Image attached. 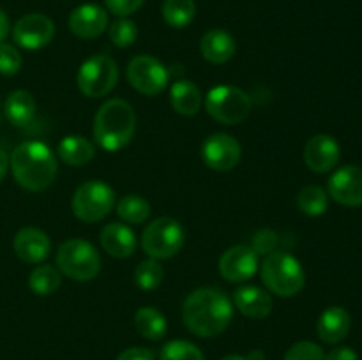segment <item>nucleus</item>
I'll return each instance as SVG.
<instances>
[{"instance_id": "1", "label": "nucleus", "mask_w": 362, "mask_h": 360, "mask_svg": "<svg viewBox=\"0 0 362 360\" xmlns=\"http://www.w3.org/2000/svg\"><path fill=\"white\" fill-rule=\"evenodd\" d=\"M233 318V302L214 286L193 289L182 302V321L198 337H216L228 328Z\"/></svg>"}, {"instance_id": "2", "label": "nucleus", "mask_w": 362, "mask_h": 360, "mask_svg": "<svg viewBox=\"0 0 362 360\" xmlns=\"http://www.w3.org/2000/svg\"><path fill=\"white\" fill-rule=\"evenodd\" d=\"M14 180L30 193L48 189L57 176V155L46 143L28 140L18 145L9 159Z\"/></svg>"}, {"instance_id": "3", "label": "nucleus", "mask_w": 362, "mask_h": 360, "mask_svg": "<svg viewBox=\"0 0 362 360\" xmlns=\"http://www.w3.org/2000/svg\"><path fill=\"white\" fill-rule=\"evenodd\" d=\"M136 131V113L124 99H110L94 116L95 145L106 152H119L129 145Z\"/></svg>"}, {"instance_id": "4", "label": "nucleus", "mask_w": 362, "mask_h": 360, "mask_svg": "<svg viewBox=\"0 0 362 360\" xmlns=\"http://www.w3.org/2000/svg\"><path fill=\"white\" fill-rule=\"evenodd\" d=\"M260 275L267 292L278 296H296L306 284V272L293 254L274 251L260 263Z\"/></svg>"}, {"instance_id": "5", "label": "nucleus", "mask_w": 362, "mask_h": 360, "mask_svg": "<svg viewBox=\"0 0 362 360\" xmlns=\"http://www.w3.org/2000/svg\"><path fill=\"white\" fill-rule=\"evenodd\" d=\"M55 263L60 274L76 282L92 281L101 270V256L95 247L83 239H69L60 244Z\"/></svg>"}, {"instance_id": "6", "label": "nucleus", "mask_w": 362, "mask_h": 360, "mask_svg": "<svg viewBox=\"0 0 362 360\" xmlns=\"http://www.w3.org/2000/svg\"><path fill=\"white\" fill-rule=\"evenodd\" d=\"M205 109L212 120L223 126L244 122L251 112V97L246 90L233 85H218L205 95Z\"/></svg>"}, {"instance_id": "7", "label": "nucleus", "mask_w": 362, "mask_h": 360, "mask_svg": "<svg viewBox=\"0 0 362 360\" xmlns=\"http://www.w3.org/2000/svg\"><path fill=\"white\" fill-rule=\"evenodd\" d=\"M186 240L184 226L173 217H158L141 233V249L148 258L168 260L180 253Z\"/></svg>"}, {"instance_id": "8", "label": "nucleus", "mask_w": 362, "mask_h": 360, "mask_svg": "<svg viewBox=\"0 0 362 360\" xmlns=\"http://www.w3.org/2000/svg\"><path fill=\"white\" fill-rule=\"evenodd\" d=\"M120 71L110 55H94L85 60L76 74L78 90L88 99L108 95L119 81Z\"/></svg>"}, {"instance_id": "9", "label": "nucleus", "mask_w": 362, "mask_h": 360, "mask_svg": "<svg viewBox=\"0 0 362 360\" xmlns=\"http://www.w3.org/2000/svg\"><path fill=\"white\" fill-rule=\"evenodd\" d=\"M71 207L80 221H103L115 208V191L103 180H88L74 191Z\"/></svg>"}, {"instance_id": "10", "label": "nucleus", "mask_w": 362, "mask_h": 360, "mask_svg": "<svg viewBox=\"0 0 362 360\" xmlns=\"http://www.w3.org/2000/svg\"><path fill=\"white\" fill-rule=\"evenodd\" d=\"M126 76L131 87L147 97L159 95L170 83V73L165 64L151 55L134 56L127 64Z\"/></svg>"}, {"instance_id": "11", "label": "nucleus", "mask_w": 362, "mask_h": 360, "mask_svg": "<svg viewBox=\"0 0 362 360\" xmlns=\"http://www.w3.org/2000/svg\"><path fill=\"white\" fill-rule=\"evenodd\" d=\"M55 35V23L52 18L41 13H30L21 16L13 27V39L23 49H41L52 42Z\"/></svg>"}, {"instance_id": "12", "label": "nucleus", "mask_w": 362, "mask_h": 360, "mask_svg": "<svg viewBox=\"0 0 362 360\" xmlns=\"http://www.w3.org/2000/svg\"><path fill=\"white\" fill-rule=\"evenodd\" d=\"M243 155V148L237 138L228 133L211 134L202 145V159L205 166L214 172H230L235 168Z\"/></svg>"}, {"instance_id": "13", "label": "nucleus", "mask_w": 362, "mask_h": 360, "mask_svg": "<svg viewBox=\"0 0 362 360\" xmlns=\"http://www.w3.org/2000/svg\"><path fill=\"white\" fill-rule=\"evenodd\" d=\"M260 268L258 254L251 246H233L219 258V274L230 282H246Z\"/></svg>"}, {"instance_id": "14", "label": "nucleus", "mask_w": 362, "mask_h": 360, "mask_svg": "<svg viewBox=\"0 0 362 360\" xmlns=\"http://www.w3.org/2000/svg\"><path fill=\"white\" fill-rule=\"evenodd\" d=\"M329 194L334 201L345 207L362 205V168L346 164L336 169L329 179Z\"/></svg>"}, {"instance_id": "15", "label": "nucleus", "mask_w": 362, "mask_h": 360, "mask_svg": "<svg viewBox=\"0 0 362 360\" xmlns=\"http://www.w3.org/2000/svg\"><path fill=\"white\" fill-rule=\"evenodd\" d=\"M303 155L311 172H332L339 162V143L329 134H315L304 145Z\"/></svg>"}, {"instance_id": "16", "label": "nucleus", "mask_w": 362, "mask_h": 360, "mask_svg": "<svg viewBox=\"0 0 362 360\" xmlns=\"http://www.w3.org/2000/svg\"><path fill=\"white\" fill-rule=\"evenodd\" d=\"M14 253L23 263L39 265L52 253V240L42 229L27 226L21 228L14 236Z\"/></svg>"}, {"instance_id": "17", "label": "nucleus", "mask_w": 362, "mask_h": 360, "mask_svg": "<svg viewBox=\"0 0 362 360\" xmlns=\"http://www.w3.org/2000/svg\"><path fill=\"white\" fill-rule=\"evenodd\" d=\"M67 23L76 37L94 39L108 28V11L98 4H83L69 14Z\"/></svg>"}, {"instance_id": "18", "label": "nucleus", "mask_w": 362, "mask_h": 360, "mask_svg": "<svg viewBox=\"0 0 362 360\" xmlns=\"http://www.w3.org/2000/svg\"><path fill=\"white\" fill-rule=\"evenodd\" d=\"M233 307H237L240 314L251 320H264L271 314L272 306V296L269 295L267 289L260 288L255 284L240 286L233 292Z\"/></svg>"}, {"instance_id": "19", "label": "nucleus", "mask_w": 362, "mask_h": 360, "mask_svg": "<svg viewBox=\"0 0 362 360\" xmlns=\"http://www.w3.org/2000/svg\"><path fill=\"white\" fill-rule=\"evenodd\" d=\"M101 246L110 256L113 258H129L133 256L136 251V235L133 229L124 222H108L105 228L101 229Z\"/></svg>"}, {"instance_id": "20", "label": "nucleus", "mask_w": 362, "mask_h": 360, "mask_svg": "<svg viewBox=\"0 0 362 360\" xmlns=\"http://www.w3.org/2000/svg\"><path fill=\"white\" fill-rule=\"evenodd\" d=\"M352 328V318L345 307L332 306L320 314L317 323V334L325 344H338L349 335Z\"/></svg>"}, {"instance_id": "21", "label": "nucleus", "mask_w": 362, "mask_h": 360, "mask_svg": "<svg viewBox=\"0 0 362 360\" xmlns=\"http://www.w3.org/2000/svg\"><path fill=\"white\" fill-rule=\"evenodd\" d=\"M200 52L207 62L219 66L233 59L237 52V42L230 32L221 28H212L205 32L200 39Z\"/></svg>"}, {"instance_id": "22", "label": "nucleus", "mask_w": 362, "mask_h": 360, "mask_svg": "<svg viewBox=\"0 0 362 360\" xmlns=\"http://www.w3.org/2000/svg\"><path fill=\"white\" fill-rule=\"evenodd\" d=\"M57 154L67 166L80 168V166L88 164L94 159L95 145L85 136L71 134V136L60 140L59 147H57Z\"/></svg>"}, {"instance_id": "23", "label": "nucleus", "mask_w": 362, "mask_h": 360, "mask_svg": "<svg viewBox=\"0 0 362 360\" xmlns=\"http://www.w3.org/2000/svg\"><path fill=\"white\" fill-rule=\"evenodd\" d=\"M170 102L179 115L193 116L200 112L204 97H202L200 88L193 81L177 80L170 87Z\"/></svg>"}, {"instance_id": "24", "label": "nucleus", "mask_w": 362, "mask_h": 360, "mask_svg": "<svg viewBox=\"0 0 362 360\" xmlns=\"http://www.w3.org/2000/svg\"><path fill=\"white\" fill-rule=\"evenodd\" d=\"M4 115L13 126L27 127L35 119V99L27 90H14L4 102Z\"/></svg>"}, {"instance_id": "25", "label": "nucleus", "mask_w": 362, "mask_h": 360, "mask_svg": "<svg viewBox=\"0 0 362 360\" xmlns=\"http://www.w3.org/2000/svg\"><path fill=\"white\" fill-rule=\"evenodd\" d=\"M134 327L141 337L148 341H161L168 332V321L159 309L145 306L134 314Z\"/></svg>"}, {"instance_id": "26", "label": "nucleus", "mask_w": 362, "mask_h": 360, "mask_svg": "<svg viewBox=\"0 0 362 360\" xmlns=\"http://www.w3.org/2000/svg\"><path fill=\"white\" fill-rule=\"evenodd\" d=\"M62 284V274L53 265H37L28 275V288L39 296L53 295Z\"/></svg>"}, {"instance_id": "27", "label": "nucleus", "mask_w": 362, "mask_h": 360, "mask_svg": "<svg viewBox=\"0 0 362 360\" xmlns=\"http://www.w3.org/2000/svg\"><path fill=\"white\" fill-rule=\"evenodd\" d=\"M117 214L127 224H141L151 215V203L140 194H126L115 205Z\"/></svg>"}, {"instance_id": "28", "label": "nucleus", "mask_w": 362, "mask_h": 360, "mask_svg": "<svg viewBox=\"0 0 362 360\" xmlns=\"http://www.w3.org/2000/svg\"><path fill=\"white\" fill-rule=\"evenodd\" d=\"M163 20L173 28H186L197 16L194 0H165L161 7Z\"/></svg>"}, {"instance_id": "29", "label": "nucleus", "mask_w": 362, "mask_h": 360, "mask_svg": "<svg viewBox=\"0 0 362 360\" xmlns=\"http://www.w3.org/2000/svg\"><path fill=\"white\" fill-rule=\"evenodd\" d=\"M329 207V196L320 186H306L297 194V208L303 214L317 217L325 214Z\"/></svg>"}, {"instance_id": "30", "label": "nucleus", "mask_w": 362, "mask_h": 360, "mask_svg": "<svg viewBox=\"0 0 362 360\" xmlns=\"http://www.w3.org/2000/svg\"><path fill=\"white\" fill-rule=\"evenodd\" d=\"M163 279H165V268L159 263V260H154V258L144 260L134 270V282L144 292H152V289L159 288Z\"/></svg>"}, {"instance_id": "31", "label": "nucleus", "mask_w": 362, "mask_h": 360, "mask_svg": "<svg viewBox=\"0 0 362 360\" xmlns=\"http://www.w3.org/2000/svg\"><path fill=\"white\" fill-rule=\"evenodd\" d=\"M159 360H205L204 353L197 344L184 339L166 342L159 353Z\"/></svg>"}, {"instance_id": "32", "label": "nucleus", "mask_w": 362, "mask_h": 360, "mask_svg": "<svg viewBox=\"0 0 362 360\" xmlns=\"http://www.w3.org/2000/svg\"><path fill=\"white\" fill-rule=\"evenodd\" d=\"M108 37L117 48H129L138 37V27L129 18H117L108 27Z\"/></svg>"}, {"instance_id": "33", "label": "nucleus", "mask_w": 362, "mask_h": 360, "mask_svg": "<svg viewBox=\"0 0 362 360\" xmlns=\"http://www.w3.org/2000/svg\"><path fill=\"white\" fill-rule=\"evenodd\" d=\"M21 53L16 46L9 42H0V74L2 76H14L21 69Z\"/></svg>"}, {"instance_id": "34", "label": "nucleus", "mask_w": 362, "mask_h": 360, "mask_svg": "<svg viewBox=\"0 0 362 360\" xmlns=\"http://www.w3.org/2000/svg\"><path fill=\"white\" fill-rule=\"evenodd\" d=\"M278 244H279V236L274 229H258L257 233L251 239V249L258 254V256H269L274 251H278Z\"/></svg>"}, {"instance_id": "35", "label": "nucleus", "mask_w": 362, "mask_h": 360, "mask_svg": "<svg viewBox=\"0 0 362 360\" xmlns=\"http://www.w3.org/2000/svg\"><path fill=\"white\" fill-rule=\"evenodd\" d=\"M285 360H325L324 349L311 341H299L290 346Z\"/></svg>"}, {"instance_id": "36", "label": "nucleus", "mask_w": 362, "mask_h": 360, "mask_svg": "<svg viewBox=\"0 0 362 360\" xmlns=\"http://www.w3.org/2000/svg\"><path fill=\"white\" fill-rule=\"evenodd\" d=\"M106 9L119 18H127L141 9L145 0H105Z\"/></svg>"}, {"instance_id": "37", "label": "nucleus", "mask_w": 362, "mask_h": 360, "mask_svg": "<svg viewBox=\"0 0 362 360\" xmlns=\"http://www.w3.org/2000/svg\"><path fill=\"white\" fill-rule=\"evenodd\" d=\"M117 360H156V355L152 349L144 348V346H133L127 348L117 356Z\"/></svg>"}, {"instance_id": "38", "label": "nucleus", "mask_w": 362, "mask_h": 360, "mask_svg": "<svg viewBox=\"0 0 362 360\" xmlns=\"http://www.w3.org/2000/svg\"><path fill=\"white\" fill-rule=\"evenodd\" d=\"M325 360H359V356L349 346H338L329 352V355H325Z\"/></svg>"}, {"instance_id": "39", "label": "nucleus", "mask_w": 362, "mask_h": 360, "mask_svg": "<svg viewBox=\"0 0 362 360\" xmlns=\"http://www.w3.org/2000/svg\"><path fill=\"white\" fill-rule=\"evenodd\" d=\"M9 30H11L9 18H7V14L0 9V42L6 41L7 35H9Z\"/></svg>"}, {"instance_id": "40", "label": "nucleus", "mask_w": 362, "mask_h": 360, "mask_svg": "<svg viewBox=\"0 0 362 360\" xmlns=\"http://www.w3.org/2000/svg\"><path fill=\"white\" fill-rule=\"evenodd\" d=\"M7 169H9V155L4 150H0V182L7 175Z\"/></svg>"}, {"instance_id": "41", "label": "nucleus", "mask_w": 362, "mask_h": 360, "mask_svg": "<svg viewBox=\"0 0 362 360\" xmlns=\"http://www.w3.org/2000/svg\"><path fill=\"white\" fill-rule=\"evenodd\" d=\"M246 360H265V353L262 352V349H253V352L246 356Z\"/></svg>"}, {"instance_id": "42", "label": "nucleus", "mask_w": 362, "mask_h": 360, "mask_svg": "<svg viewBox=\"0 0 362 360\" xmlns=\"http://www.w3.org/2000/svg\"><path fill=\"white\" fill-rule=\"evenodd\" d=\"M221 360H246V356H243V355H228V356H225V359H221Z\"/></svg>"}, {"instance_id": "43", "label": "nucleus", "mask_w": 362, "mask_h": 360, "mask_svg": "<svg viewBox=\"0 0 362 360\" xmlns=\"http://www.w3.org/2000/svg\"><path fill=\"white\" fill-rule=\"evenodd\" d=\"M2 116H4V106L2 102H0V122H2Z\"/></svg>"}]
</instances>
